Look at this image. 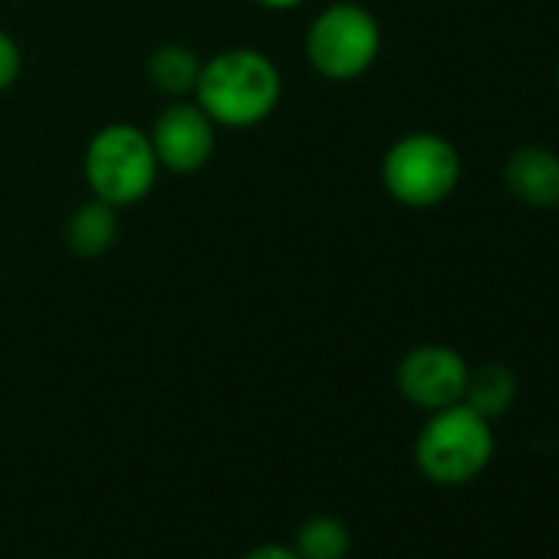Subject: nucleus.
<instances>
[{
    "mask_svg": "<svg viewBox=\"0 0 559 559\" xmlns=\"http://www.w3.org/2000/svg\"><path fill=\"white\" fill-rule=\"evenodd\" d=\"M503 185L510 198L526 207H559V155L543 145H523L503 162Z\"/></svg>",
    "mask_w": 559,
    "mask_h": 559,
    "instance_id": "6e6552de",
    "label": "nucleus"
},
{
    "mask_svg": "<svg viewBox=\"0 0 559 559\" xmlns=\"http://www.w3.org/2000/svg\"><path fill=\"white\" fill-rule=\"evenodd\" d=\"M307 60L310 67L333 83L359 80L372 70L382 50L379 21L353 0L330 4L307 31Z\"/></svg>",
    "mask_w": 559,
    "mask_h": 559,
    "instance_id": "39448f33",
    "label": "nucleus"
},
{
    "mask_svg": "<svg viewBox=\"0 0 559 559\" xmlns=\"http://www.w3.org/2000/svg\"><path fill=\"white\" fill-rule=\"evenodd\" d=\"M21 70H24V57H21L17 40L0 31V93L11 90L21 80Z\"/></svg>",
    "mask_w": 559,
    "mask_h": 559,
    "instance_id": "ddd939ff",
    "label": "nucleus"
},
{
    "mask_svg": "<svg viewBox=\"0 0 559 559\" xmlns=\"http://www.w3.org/2000/svg\"><path fill=\"white\" fill-rule=\"evenodd\" d=\"M253 4L263 11H294V8L307 4V0H253Z\"/></svg>",
    "mask_w": 559,
    "mask_h": 559,
    "instance_id": "2eb2a0df",
    "label": "nucleus"
},
{
    "mask_svg": "<svg viewBox=\"0 0 559 559\" xmlns=\"http://www.w3.org/2000/svg\"><path fill=\"white\" fill-rule=\"evenodd\" d=\"M349 530L336 516H313L304 523L297 536L300 559H346L349 556Z\"/></svg>",
    "mask_w": 559,
    "mask_h": 559,
    "instance_id": "f8f14e48",
    "label": "nucleus"
},
{
    "mask_svg": "<svg viewBox=\"0 0 559 559\" xmlns=\"http://www.w3.org/2000/svg\"><path fill=\"white\" fill-rule=\"evenodd\" d=\"M556 86H559V67H556Z\"/></svg>",
    "mask_w": 559,
    "mask_h": 559,
    "instance_id": "dca6fc26",
    "label": "nucleus"
},
{
    "mask_svg": "<svg viewBox=\"0 0 559 559\" xmlns=\"http://www.w3.org/2000/svg\"><path fill=\"white\" fill-rule=\"evenodd\" d=\"M490 457H493L490 421L464 402L431 412V418L415 438L418 471L441 487H457L474 480L477 474H484Z\"/></svg>",
    "mask_w": 559,
    "mask_h": 559,
    "instance_id": "f03ea898",
    "label": "nucleus"
},
{
    "mask_svg": "<svg viewBox=\"0 0 559 559\" xmlns=\"http://www.w3.org/2000/svg\"><path fill=\"white\" fill-rule=\"evenodd\" d=\"M247 559H300L297 549H287V546H257Z\"/></svg>",
    "mask_w": 559,
    "mask_h": 559,
    "instance_id": "4468645a",
    "label": "nucleus"
},
{
    "mask_svg": "<svg viewBox=\"0 0 559 559\" xmlns=\"http://www.w3.org/2000/svg\"><path fill=\"white\" fill-rule=\"evenodd\" d=\"M464 175L461 152L438 132H408L382 158V185L405 207L448 201Z\"/></svg>",
    "mask_w": 559,
    "mask_h": 559,
    "instance_id": "20e7f679",
    "label": "nucleus"
},
{
    "mask_svg": "<svg viewBox=\"0 0 559 559\" xmlns=\"http://www.w3.org/2000/svg\"><path fill=\"white\" fill-rule=\"evenodd\" d=\"M471 366L464 356L451 346L441 343H425L415 346L402 356L395 369V385L405 402L425 412H438L448 405H457L464 399Z\"/></svg>",
    "mask_w": 559,
    "mask_h": 559,
    "instance_id": "423d86ee",
    "label": "nucleus"
},
{
    "mask_svg": "<svg viewBox=\"0 0 559 559\" xmlns=\"http://www.w3.org/2000/svg\"><path fill=\"white\" fill-rule=\"evenodd\" d=\"M145 76L152 83L155 93L171 96V99H185L194 93L198 76H201V60L194 50L181 47V44H165L158 47L148 63H145Z\"/></svg>",
    "mask_w": 559,
    "mask_h": 559,
    "instance_id": "9d476101",
    "label": "nucleus"
},
{
    "mask_svg": "<svg viewBox=\"0 0 559 559\" xmlns=\"http://www.w3.org/2000/svg\"><path fill=\"white\" fill-rule=\"evenodd\" d=\"M461 402L471 405L487 421H493L516 402V376L500 362H484V366L467 372V385H464Z\"/></svg>",
    "mask_w": 559,
    "mask_h": 559,
    "instance_id": "9b49d317",
    "label": "nucleus"
},
{
    "mask_svg": "<svg viewBox=\"0 0 559 559\" xmlns=\"http://www.w3.org/2000/svg\"><path fill=\"white\" fill-rule=\"evenodd\" d=\"M119 237V217H116V207L93 198L86 204H80L70 221H67V243L73 253L80 257H99L106 253Z\"/></svg>",
    "mask_w": 559,
    "mask_h": 559,
    "instance_id": "1a4fd4ad",
    "label": "nucleus"
},
{
    "mask_svg": "<svg viewBox=\"0 0 559 559\" xmlns=\"http://www.w3.org/2000/svg\"><path fill=\"white\" fill-rule=\"evenodd\" d=\"M158 158L152 148L148 132L129 122H109L103 126L83 155V178L93 191V198L119 207L139 204L148 198L158 178Z\"/></svg>",
    "mask_w": 559,
    "mask_h": 559,
    "instance_id": "7ed1b4c3",
    "label": "nucleus"
},
{
    "mask_svg": "<svg viewBox=\"0 0 559 559\" xmlns=\"http://www.w3.org/2000/svg\"><path fill=\"white\" fill-rule=\"evenodd\" d=\"M155 158L175 175L201 171L214 155V119L198 106L175 99L148 132Z\"/></svg>",
    "mask_w": 559,
    "mask_h": 559,
    "instance_id": "0eeeda50",
    "label": "nucleus"
},
{
    "mask_svg": "<svg viewBox=\"0 0 559 559\" xmlns=\"http://www.w3.org/2000/svg\"><path fill=\"white\" fill-rule=\"evenodd\" d=\"M284 80L276 63L253 47H230L201 63L194 103L214 119V126L247 129L273 116Z\"/></svg>",
    "mask_w": 559,
    "mask_h": 559,
    "instance_id": "f257e3e1",
    "label": "nucleus"
}]
</instances>
